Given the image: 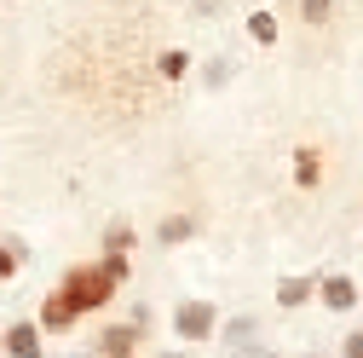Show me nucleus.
<instances>
[{"instance_id": "nucleus-12", "label": "nucleus", "mask_w": 363, "mask_h": 358, "mask_svg": "<svg viewBox=\"0 0 363 358\" xmlns=\"http://www.w3.org/2000/svg\"><path fill=\"white\" fill-rule=\"evenodd\" d=\"M248 40H259V47H271V40H277V12H248Z\"/></svg>"}, {"instance_id": "nucleus-13", "label": "nucleus", "mask_w": 363, "mask_h": 358, "mask_svg": "<svg viewBox=\"0 0 363 358\" xmlns=\"http://www.w3.org/2000/svg\"><path fill=\"white\" fill-rule=\"evenodd\" d=\"M156 70H162L167 81H185V75H191V53H185V47H167V53L156 58Z\"/></svg>"}, {"instance_id": "nucleus-7", "label": "nucleus", "mask_w": 363, "mask_h": 358, "mask_svg": "<svg viewBox=\"0 0 363 358\" xmlns=\"http://www.w3.org/2000/svg\"><path fill=\"white\" fill-rule=\"evenodd\" d=\"M219 341H225V358H242L259 347V318L254 312H237V318H225L219 324Z\"/></svg>"}, {"instance_id": "nucleus-11", "label": "nucleus", "mask_w": 363, "mask_h": 358, "mask_svg": "<svg viewBox=\"0 0 363 358\" xmlns=\"http://www.w3.org/2000/svg\"><path fill=\"white\" fill-rule=\"evenodd\" d=\"M133 249H139V232H133L127 219H116V226L104 232V254H133Z\"/></svg>"}, {"instance_id": "nucleus-6", "label": "nucleus", "mask_w": 363, "mask_h": 358, "mask_svg": "<svg viewBox=\"0 0 363 358\" xmlns=\"http://www.w3.org/2000/svg\"><path fill=\"white\" fill-rule=\"evenodd\" d=\"M35 318H40V330H47V335H69L86 312H81L64 289H47V295H40V306H35Z\"/></svg>"}, {"instance_id": "nucleus-17", "label": "nucleus", "mask_w": 363, "mask_h": 358, "mask_svg": "<svg viewBox=\"0 0 363 358\" xmlns=\"http://www.w3.org/2000/svg\"><path fill=\"white\" fill-rule=\"evenodd\" d=\"M340 358H363V324H357V330H346V341H340Z\"/></svg>"}, {"instance_id": "nucleus-3", "label": "nucleus", "mask_w": 363, "mask_h": 358, "mask_svg": "<svg viewBox=\"0 0 363 358\" xmlns=\"http://www.w3.org/2000/svg\"><path fill=\"white\" fill-rule=\"evenodd\" d=\"M0 352L6 358H47V330H40L35 312L29 318H12L6 330H0Z\"/></svg>"}, {"instance_id": "nucleus-19", "label": "nucleus", "mask_w": 363, "mask_h": 358, "mask_svg": "<svg viewBox=\"0 0 363 358\" xmlns=\"http://www.w3.org/2000/svg\"><path fill=\"white\" fill-rule=\"evenodd\" d=\"M64 358H86V352H64Z\"/></svg>"}, {"instance_id": "nucleus-15", "label": "nucleus", "mask_w": 363, "mask_h": 358, "mask_svg": "<svg viewBox=\"0 0 363 358\" xmlns=\"http://www.w3.org/2000/svg\"><path fill=\"white\" fill-rule=\"evenodd\" d=\"M231 81V58H208L202 64V87H225Z\"/></svg>"}, {"instance_id": "nucleus-14", "label": "nucleus", "mask_w": 363, "mask_h": 358, "mask_svg": "<svg viewBox=\"0 0 363 358\" xmlns=\"http://www.w3.org/2000/svg\"><path fill=\"white\" fill-rule=\"evenodd\" d=\"M300 18H306L311 29H323V23L335 18V0H300Z\"/></svg>"}, {"instance_id": "nucleus-4", "label": "nucleus", "mask_w": 363, "mask_h": 358, "mask_svg": "<svg viewBox=\"0 0 363 358\" xmlns=\"http://www.w3.org/2000/svg\"><path fill=\"white\" fill-rule=\"evenodd\" d=\"M317 306L335 312V318H346V312H363V289H357V278H346V272H323V283H317Z\"/></svg>"}, {"instance_id": "nucleus-2", "label": "nucleus", "mask_w": 363, "mask_h": 358, "mask_svg": "<svg viewBox=\"0 0 363 358\" xmlns=\"http://www.w3.org/2000/svg\"><path fill=\"white\" fill-rule=\"evenodd\" d=\"M219 324H225V312H219L213 300H202V295H185V300L173 306V318H167V330H173L179 347H208V341H219Z\"/></svg>"}, {"instance_id": "nucleus-16", "label": "nucleus", "mask_w": 363, "mask_h": 358, "mask_svg": "<svg viewBox=\"0 0 363 358\" xmlns=\"http://www.w3.org/2000/svg\"><path fill=\"white\" fill-rule=\"evenodd\" d=\"M18 272H23V260H18V254H12L6 243H0V283H12Z\"/></svg>"}, {"instance_id": "nucleus-10", "label": "nucleus", "mask_w": 363, "mask_h": 358, "mask_svg": "<svg viewBox=\"0 0 363 358\" xmlns=\"http://www.w3.org/2000/svg\"><path fill=\"white\" fill-rule=\"evenodd\" d=\"M191 237H196V219L191 214H167L162 226H156V243L162 249H179V243H191Z\"/></svg>"}, {"instance_id": "nucleus-18", "label": "nucleus", "mask_w": 363, "mask_h": 358, "mask_svg": "<svg viewBox=\"0 0 363 358\" xmlns=\"http://www.w3.org/2000/svg\"><path fill=\"white\" fill-rule=\"evenodd\" d=\"M127 318H133V324H139L145 335H150V324H156V318H150V306H145V300H133V312H127Z\"/></svg>"}, {"instance_id": "nucleus-5", "label": "nucleus", "mask_w": 363, "mask_h": 358, "mask_svg": "<svg viewBox=\"0 0 363 358\" xmlns=\"http://www.w3.org/2000/svg\"><path fill=\"white\" fill-rule=\"evenodd\" d=\"M139 347H145V330L133 324V318H116V324H104L93 335V358H133Z\"/></svg>"}, {"instance_id": "nucleus-8", "label": "nucleus", "mask_w": 363, "mask_h": 358, "mask_svg": "<svg viewBox=\"0 0 363 358\" xmlns=\"http://www.w3.org/2000/svg\"><path fill=\"white\" fill-rule=\"evenodd\" d=\"M317 283H323L317 272H306V278H277V289H271V295H277V312H306V306L317 300Z\"/></svg>"}, {"instance_id": "nucleus-9", "label": "nucleus", "mask_w": 363, "mask_h": 358, "mask_svg": "<svg viewBox=\"0 0 363 358\" xmlns=\"http://www.w3.org/2000/svg\"><path fill=\"white\" fill-rule=\"evenodd\" d=\"M294 185H300V191H317V185H323V151H311V145L294 151Z\"/></svg>"}, {"instance_id": "nucleus-1", "label": "nucleus", "mask_w": 363, "mask_h": 358, "mask_svg": "<svg viewBox=\"0 0 363 358\" xmlns=\"http://www.w3.org/2000/svg\"><path fill=\"white\" fill-rule=\"evenodd\" d=\"M58 289H64V295H69L81 312H104V306L121 295V278L110 272L104 260H93V266L81 260V266H69V272H64V283H58Z\"/></svg>"}]
</instances>
